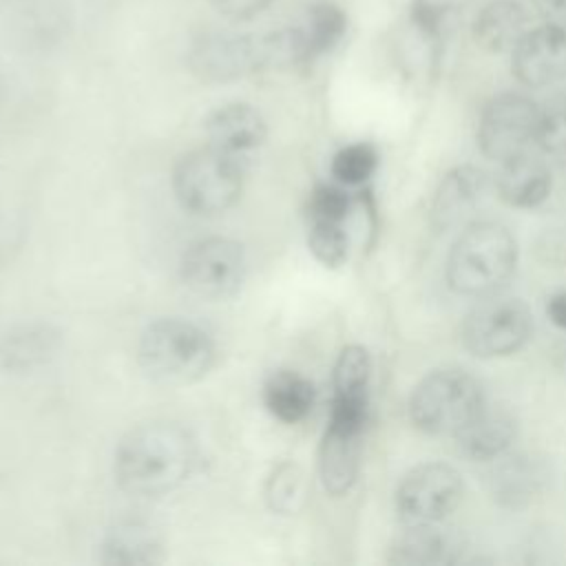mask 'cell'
Instances as JSON below:
<instances>
[{
  "label": "cell",
  "mask_w": 566,
  "mask_h": 566,
  "mask_svg": "<svg viewBox=\"0 0 566 566\" xmlns=\"http://www.w3.org/2000/svg\"><path fill=\"white\" fill-rule=\"evenodd\" d=\"M363 429L329 420L318 449V475L327 493L343 495L354 486L360 469Z\"/></svg>",
  "instance_id": "cell-13"
},
{
  "label": "cell",
  "mask_w": 566,
  "mask_h": 566,
  "mask_svg": "<svg viewBox=\"0 0 566 566\" xmlns=\"http://www.w3.org/2000/svg\"><path fill=\"white\" fill-rule=\"evenodd\" d=\"M539 108L526 95L502 93L493 97L478 124V144L491 159L506 161L535 142Z\"/></svg>",
  "instance_id": "cell-9"
},
{
  "label": "cell",
  "mask_w": 566,
  "mask_h": 566,
  "mask_svg": "<svg viewBox=\"0 0 566 566\" xmlns=\"http://www.w3.org/2000/svg\"><path fill=\"white\" fill-rule=\"evenodd\" d=\"M515 438V420L504 409H489L486 405L478 416L455 433L458 449L471 460H493L502 455Z\"/></svg>",
  "instance_id": "cell-18"
},
{
  "label": "cell",
  "mask_w": 566,
  "mask_h": 566,
  "mask_svg": "<svg viewBox=\"0 0 566 566\" xmlns=\"http://www.w3.org/2000/svg\"><path fill=\"white\" fill-rule=\"evenodd\" d=\"M513 73L533 88L566 80V29L557 24L528 29L513 49Z\"/></svg>",
  "instance_id": "cell-11"
},
{
  "label": "cell",
  "mask_w": 566,
  "mask_h": 566,
  "mask_svg": "<svg viewBox=\"0 0 566 566\" xmlns=\"http://www.w3.org/2000/svg\"><path fill=\"white\" fill-rule=\"evenodd\" d=\"M188 64L203 82H232L268 69L265 38L239 33H206L190 53Z\"/></svg>",
  "instance_id": "cell-10"
},
{
  "label": "cell",
  "mask_w": 566,
  "mask_h": 566,
  "mask_svg": "<svg viewBox=\"0 0 566 566\" xmlns=\"http://www.w3.org/2000/svg\"><path fill=\"white\" fill-rule=\"evenodd\" d=\"M197 447L177 422H146L126 433L115 453V475L124 491L157 497L175 491L192 473Z\"/></svg>",
  "instance_id": "cell-1"
},
{
  "label": "cell",
  "mask_w": 566,
  "mask_h": 566,
  "mask_svg": "<svg viewBox=\"0 0 566 566\" xmlns=\"http://www.w3.org/2000/svg\"><path fill=\"white\" fill-rule=\"evenodd\" d=\"M460 473L442 462H427L411 469L396 493V506L405 524L442 522L462 497Z\"/></svg>",
  "instance_id": "cell-8"
},
{
  "label": "cell",
  "mask_w": 566,
  "mask_h": 566,
  "mask_svg": "<svg viewBox=\"0 0 566 566\" xmlns=\"http://www.w3.org/2000/svg\"><path fill=\"white\" fill-rule=\"evenodd\" d=\"M268 135L263 115L245 102L223 104L212 111L206 119L208 146L245 164L248 155L254 153Z\"/></svg>",
  "instance_id": "cell-12"
},
{
  "label": "cell",
  "mask_w": 566,
  "mask_h": 566,
  "mask_svg": "<svg viewBox=\"0 0 566 566\" xmlns=\"http://www.w3.org/2000/svg\"><path fill=\"white\" fill-rule=\"evenodd\" d=\"M263 400L268 411L281 422H301L314 407L316 389L312 380L296 371L281 369L272 374L263 387Z\"/></svg>",
  "instance_id": "cell-21"
},
{
  "label": "cell",
  "mask_w": 566,
  "mask_h": 566,
  "mask_svg": "<svg viewBox=\"0 0 566 566\" xmlns=\"http://www.w3.org/2000/svg\"><path fill=\"white\" fill-rule=\"evenodd\" d=\"M296 27L303 38L305 60L312 62L329 53L343 40L347 31V15L338 4L329 0H318L307 7L303 22Z\"/></svg>",
  "instance_id": "cell-23"
},
{
  "label": "cell",
  "mask_w": 566,
  "mask_h": 566,
  "mask_svg": "<svg viewBox=\"0 0 566 566\" xmlns=\"http://www.w3.org/2000/svg\"><path fill=\"white\" fill-rule=\"evenodd\" d=\"M533 316L528 305L511 294L491 292L462 323L464 347L480 358L515 354L528 340Z\"/></svg>",
  "instance_id": "cell-6"
},
{
  "label": "cell",
  "mask_w": 566,
  "mask_h": 566,
  "mask_svg": "<svg viewBox=\"0 0 566 566\" xmlns=\"http://www.w3.org/2000/svg\"><path fill=\"white\" fill-rule=\"evenodd\" d=\"M484 195V175L473 166H458L442 177L433 195L431 219L436 228L447 230L462 223Z\"/></svg>",
  "instance_id": "cell-14"
},
{
  "label": "cell",
  "mask_w": 566,
  "mask_h": 566,
  "mask_svg": "<svg viewBox=\"0 0 566 566\" xmlns=\"http://www.w3.org/2000/svg\"><path fill=\"white\" fill-rule=\"evenodd\" d=\"M551 172L548 168L526 153H520L506 161H500L497 192L515 208H533L548 197Z\"/></svg>",
  "instance_id": "cell-17"
},
{
  "label": "cell",
  "mask_w": 566,
  "mask_h": 566,
  "mask_svg": "<svg viewBox=\"0 0 566 566\" xmlns=\"http://www.w3.org/2000/svg\"><path fill=\"white\" fill-rule=\"evenodd\" d=\"M349 212V197L340 186L321 184L312 190L307 214L310 221H345Z\"/></svg>",
  "instance_id": "cell-28"
},
{
  "label": "cell",
  "mask_w": 566,
  "mask_h": 566,
  "mask_svg": "<svg viewBox=\"0 0 566 566\" xmlns=\"http://www.w3.org/2000/svg\"><path fill=\"white\" fill-rule=\"evenodd\" d=\"M484 407L480 382L462 369H436L424 376L409 400L418 429L433 436L460 433Z\"/></svg>",
  "instance_id": "cell-5"
},
{
  "label": "cell",
  "mask_w": 566,
  "mask_h": 566,
  "mask_svg": "<svg viewBox=\"0 0 566 566\" xmlns=\"http://www.w3.org/2000/svg\"><path fill=\"white\" fill-rule=\"evenodd\" d=\"M139 365L159 385H188L199 380L214 360L212 338L186 318H157L139 338Z\"/></svg>",
  "instance_id": "cell-3"
},
{
  "label": "cell",
  "mask_w": 566,
  "mask_h": 566,
  "mask_svg": "<svg viewBox=\"0 0 566 566\" xmlns=\"http://www.w3.org/2000/svg\"><path fill=\"white\" fill-rule=\"evenodd\" d=\"M57 343V332L49 325H22L2 338L0 363L11 371H31L55 356Z\"/></svg>",
  "instance_id": "cell-20"
},
{
  "label": "cell",
  "mask_w": 566,
  "mask_h": 566,
  "mask_svg": "<svg viewBox=\"0 0 566 566\" xmlns=\"http://www.w3.org/2000/svg\"><path fill=\"white\" fill-rule=\"evenodd\" d=\"M161 559L157 528L142 520H122L104 537L102 562L115 566H142Z\"/></svg>",
  "instance_id": "cell-16"
},
{
  "label": "cell",
  "mask_w": 566,
  "mask_h": 566,
  "mask_svg": "<svg viewBox=\"0 0 566 566\" xmlns=\"http://www.w3.org/2000/svg\"><path fill=\"white\" fill-rule=\"evenodd\" d=\"M241 186L243 161L212 146L190 150L172 172V188L181 208L201 217H212L234 206Z\"/></svg>",
  "instance_id": "cell-4"
},
{
  "label": "cell",
  "mask_w": 566,
  "mask_h": 566,
  "mask_svg": "<svg viewBox=\"0 0 566 566\" xmlns=\"http://www.w3.org/2000/svg\"><path fill=\"white\" fill-rule=\"evenodd\" d=\"M307 245L316 261L327 268H338L349 250L343 221H310Z\"/></svg>",
  "instance_id": "cell-26"
},
{
  "label": "cell",
  "mask_w": 566,
  "mask_h": 566,
  "mask_svg": "<svg viewBox=\"0 0 566 566\" xmlns=\"http://www.w3.org/2000/svg\"><path fill=\"white\" fill-rule=\"evenodd\" d=\"M546 314H548V318H551L557 327L566 329V290H564V292H557V294H553V296L548 298Z\"/></svg>",
  "instance_id": "cell-31"
},
{
  "label": "cell",
  "mask_w": 566,
  "mask_h": 566,
  "mask_svg": "<svg viewBox=\"0 0 566 566\" xmlns=\"http://www.w3.org/2000/svg\"><path fill=\"white\" fill-rule=\"evenodd\" d=\"M533 4L544 13H559L566 9V0H533Z\"/></svg>",
  "instance_id": "cell-32"
},
{
  "label": "cell",
  "mask_w": 566,
  "mask_h": 566,
  "mask_svg": "<svg viewBox=\"0 0 566 566\" xmlns=\"http://www.w3.org/2000/svg\"><path fill=\"white\" fill-rule=\"evenodd\" d=\"M245 272V256L237 241L228 237H208L192 243L181 259V279L190 292L201 298L232 296Z\"/></svg>",
  "instance_id": "cell-7"
},
{
  "label": "cell",
  "mask_w": 566,
  "mask_h": 566,
  "mask_svg": "<svg viewBox=\"0 0 566 566\" xmlns=\"http://www.w3.org/2000/svg\"><path fill=\"white\" fill-rule=\"evenodd\" d=\"M378 164L376 148L369 144H349L343 146L332 159V175L340 186H360L365 184Z\"/></svg>",
  "instance_id": "cell-25"
},
{
  "label": "cell",
  "mask_w": 566,
  "mask_h": 566,
  "mask_svg": "<svg viewBox=\"0 0 566 566\" xmlns=\"http://www.w3.org/2000/svg\"><path fill=\"white\" fill-rule=\"evenodd\" d=\"M371 358L365 347L347 345L334 365V398L369 400Z\"/></svg>",
  "instance_id": "cell-24"
},
{
  "label": "cell",
  "mask_w": 566,
  "mask_h": 566,
  "mask_svg": "<svg viewBox=\"0 0 566 566\" xmlns=\"http://www.w3.org/2000/svg\"><path fill=\"white\" fill-rule=\"evenodd\" d=\"M528 13L515 0H491L473 20V40L491 53L513 51L528 31Z\"/></svg>",
  "instance_id": "cell-15"
},
{
  "label": "cell",
  "mask_w": 566,
  "mask_h": 566,
  "mask_svg": "<svg viewBox=\"0 0 566 566\" xmlns=\"http://www.w3.org/2000/svg\"><path fill=\"white\" fill-rule=\"evenodd\" d=\"M301 491V475L294 467L283 464L270 480V491L268 497L272 502L274 509L279 511H290L292 509V500L298 497Z\"/></svg>",
  "instance_id": "cell-29"
},
{
  "label": "cell",
  "mask_w": 566,
  "mask_h": 566,
  "mask_svg": "<svg viewBox=\"0 0 566 566\" xmlns=\"http://www.w3.org/2000/svg\"><path fill=\"white\" fill-rule=\"evenodd\" d=\"M458 551L455 537L440 526V522L429 524H405V531L391 544L389 562L394 564H440L451 562Z\"/></svg>",
  "instance_id": "cell-19"
},
{
  "label": "cell",
  "mask_w": 566,
  "mask_h": 566,
  "mask_svg": "<svg viewBox=\"0 0 566 566\" xmlns=\"http://www.w3.org/2000/svg\"><path fill=\"white\" fill-rule=\"evenodd\" d=\"M515 263L517 243L511 230L495 221H475L449 252L447 281L460 294L484 296L509 281Z\"/></svg>",
  "instance_id": "cell-2"
},
{
  "label": "cell",
  "mask_w": 566,
  "mask_h": 566,
  "mask_svg": "<svg viewBox=\"0 0 566 566\" xmlns=\"http://www.w3.org/2000/svg\"><path fill=\"white\" fill-rule=\"evenodd\" d=\"M546 471L539 460L531 455H515L504 460L491 480L493 497L504 506H522L542 489Z\"/></svg>",
  "instance_id": "cell-22"
},
{
  "label": "cell",
  "mask_w": 566,
  "mask_h": 566,
  "mask_svg": "<svg viewBox=\"0 0 566 566\" xmlns=\"http://www.w3.org/2000/svg\"><path fill=\"white\" fill-rule=\"evenodd\" d=\"M535 142L548 155H566V97H555L539 108Z\"/></svg>",
  "instance_id": "cell-27"
},
{
  "label": "cell",
  "mask_w": 566,
  "mask_h": 566,
  "mask_svg": "<svg viewBox=\"0 0 566 566\" xmlns=\"http://www.w3.org/2000/svg\"><path fill=\"white\" fill-rule=\"evenodd\" d=\"M272 2L274 0H212L214 9L232 22L252 20L254 15L263 13Z\"/></svg>",
  "instance_id": "cell-30"
}]
</instances>
